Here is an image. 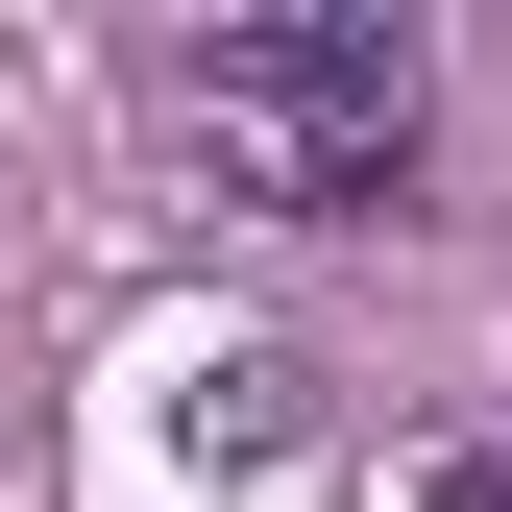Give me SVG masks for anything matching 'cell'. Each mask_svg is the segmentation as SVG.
I'll return each mask as SVG.
<instances>
[{"label":"cell","instance_id":"obj_1","mask_svg":"<svg viewBox=\"0 0 512 512\" xmlns=\"http://www.w3.org/2000/svg\"><path fill=\"white\" fill-rule=\"evenodd\" d=\"M171 122L244 220H391L415 196V0H293V25H196Z\"/></svg>","mask_w":512,"mask_h":512},{"label":"cell","instance_id":"obj_2","mask_svg":"<svg viewBox=\"0 0 512 512\" xmlns=\"http://www.w3.org/2000/svg\"><path fill=\"white\" fill-rule=\"evenodd\" d=\"M293 391H317V366H269V342H220V366H196L171 415H196V464H269V439H293Z\"/></svg>","mask_w":512,"mask_h":512},{"label":"cell","instance_id":"obj_3","mask_svg":"<svg viewBox=\"0 0 512 512\" xmlns=\"http://www.w3.org/2000/svg\"><path fill=\"white\" fill-rule=\"evenodd\" d=\"M415 512H512V439H439V464H415Z\"/></svg>","mask_w":512,"mask_h":512}]
</instances>
